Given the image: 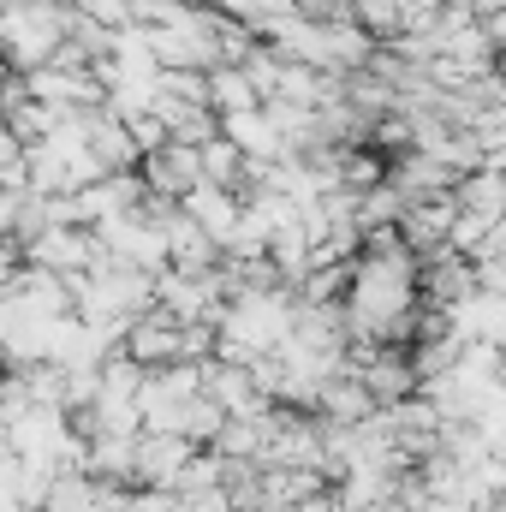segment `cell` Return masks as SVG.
Masks as SVG:
<instances>
[{
	"label": "cell",
	"mask_w": 506,
	"mask_h": 512,
	"mask_svg": "<svg viewBox=\"0 0 506 512\" xmlns=\"http://www.w3.org/2000/svg\"><path fill=\"white\" fill-rule=\"evenodd\" d=\"M137 173H143V185L155 191V197H185L191 185H203V155H197V143H161V149H149L143 161H137Z\"/></svg>",
	"instance_id": "cell-1"
},
{
	"label": "cell",
	"mask_w": 506,
	"mask_h": 512,
	"mask_svg": "<svg viewBox=\"0 0 506 512\" xmlns=\"http://www.w3.org/2000/svg\"><path fill=\"white\" fill-rule=\"evenodd\" d=\"M191 453H197L191 435H179V429H143L137 435V489H173V477L185 471Z\"/></svg>",
	"instance_id": "cell-2"
},
{
	"label": "cell",
	"mask_w": 506,
	"mask_h": 512,
	"mask_svg": "<svg viewBox=\"0 0 506 512\" xmlns=\"http://www.w3.org/2000/svg\"><path fill=\"white\" fill-rule=\"evenodd\" d=\"M179 334H185V322H179L173 310L149 304L143 316H131L126 346H120V352H131L143 370H161V364H173V358H179Z\"/></svg>",
	"instance_id": "cell-3"
},
{
	"label": "cell",
	"mask_w": 506,
	"mask_h": 512,
	"mask_svg": "<svg viewBox=\"0 0 506 512\" xmlns=\"http://www.w3.org/2000/svg\"><path fill=\"white\" fill-rule=\"evenodd\" d=\"M179 209H185L209 239L227 245V233H233L239 215H245V191H227V185H209V179H203V185H191V191L179 197Z\"/></svg>",
	"instance_id": "cell-4"
},
{
	"label": "cell",
	"mask_w": 506,
	"mask_h": 512,
	"mask_svg": "<svg viewBox=\"0 0 506 512\" xmlns=\"http://www.w3.org/2000/svg\"><path fill=\"white\" fill-rule=\"evenodd\" d=\"M209 108H215V114H245V108H262L251 72H245V66H209Z\"/></svg>",
	"instance_id": "cell-5"
},
{
	"label": "cell",
	"mask_w": 506,
	"mask_h": 512,
	"mask_svg": "<svg viewBox=\"0 0 506 512\" xmlns=\"http://www.w3.org/2000/svg\"><path fill=\"white\" fill-rule=\"evenodd\" d=\"M42 512H96V471H60L48 483Z\"/></svg>",
	"instance_id": "cell-6"
},
{
	"label": "cell",
	"mask_w": 506,
	"mask_h": 512,
	"mask_svg": "<svg viewBox=\"0 0 506 512\" xmlns=\"http://www.w3.org/2000/svg\"><path fill=\"white\" fill-rule=\"evenodd\" d=\"M185 512H245V507H239L227 489H209V495H191V501H185Z\"/></svg>",
	"instance_id": "cell-7"
}]
</instances>
